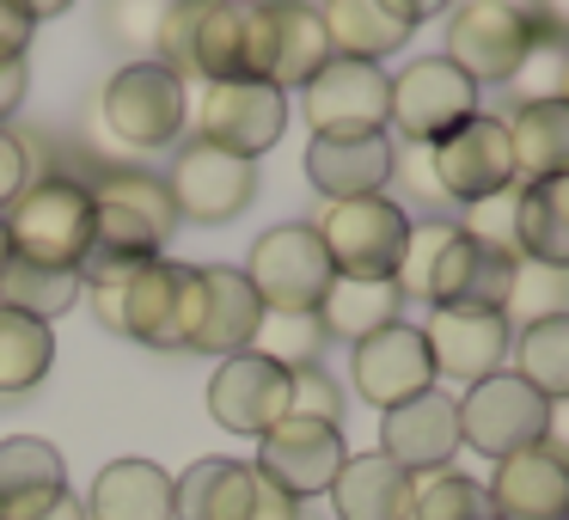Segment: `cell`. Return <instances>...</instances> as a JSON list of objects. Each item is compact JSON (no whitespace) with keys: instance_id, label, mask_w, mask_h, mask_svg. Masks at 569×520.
<instances>
[{"instance_id":"cell-27","label":"cell","mask_w":569,"mask_h":520,"mask_svg":"<svg viewBox=\"0 0 569 520\" xmlns=\"http://www.w3.org/2000/svg\"><path fill=\"white\" fill-rule=\"evenodd\" d=\"M325 496H331L337 520H405L410 514V471L392 466L386 453H349Z\"/></svg>"},{"instance_id":"cell-48","label":"cell","mask_w":569,"mask_h":520,"mask_svg":"<svg viewBox=\"0 0 569 520\" xmlns=\"http://www.w3.org/2000/svg\"><path fill=\"white\" fill-rule=\"evenodd\" d=\"M31 520H87V508H80V496L68 490V496H62V502H56V508H43V514H31Z\"/></svg>"},{"instance_id":"cell-3","label":"cell","mask_w":569,"mask_h":520,"mask_svg":"<svg viewBox=\"0 0 569 520\" xmlns=\"http://www.w3.org/2000/svg\"><path fill=\"white\" fill-rule=\"evenodd\" d=\"M453 404H459V447H471L483 459H515L527 447H545L557 417L551 398H539L520 373H490V380L466 386V398H453Z\"/></svg>"},{"instance_id":"cell-19","label":"cell","mask_w":569,"mask_h":520,"mask_svg":"<svg viewBox=\"0 0 569 520\" xmlns=\"http://www.w3.org/2000/svg\"><path fill=\"white\" fill-rule=\"evenodd\" d=\"M490 520H569V466L557 447H527L515 459H496V478L483 483Z\"/></svg>"},{"instance_id":"cell-52","label":"cell","mask_w":569,"mask_h":520,"mask_svg":"<svg viewBox=\"0 0 569 520\" xmlns=\"http://www.w3.org/2000/svg\"><path fill=\"white\" fill-rule=\"evenodd\" d=\"M496 7H515V13H532V0H496Z\"/></svg>"},{"instance_id":"cell-28","label":"cell","mask_w":569,"mask_h":520,"mask_svg":"<svg viewBox=\"0 0 569 520\" xmlns=\"http://www.w3.org/2000/svg\"><path fill=\"white\" fill-rule=\"evenodd\" d=\"M87 520H172V471L153 459H111L92 478Z\"/></svg>"},{"instance_id":"cell-37","label":"cell","mask_w":569,"mask_h":520,"mask_svg":"<svg viewBox=\"0 0 569 520\" xmlns=\"http://www.w3.org/2000/svg\"><path fill=\"white\" fill-rule=\"evenodd\" d=\"M508 87L527 104H569V43H563V31H539Z\"/></svg>"},{"instance_id":"cell-36","label":"cell","mask_w":569,"mask_h":520,"mask_svg":"<svg viewBox=\"0 0 569 520\" xmlns=\"http://www.w3.org/2000/svg\"><path fill=\"white\" fill-rule=\"evenodd\" d=\"M405 520H490L483 483H471L466 471H422L410 478V514Z\"/></svg>"},{"instance_id":"cell-17","label":"cell","mask_w":569,"mask_h":520,"mask_svg":"<svg viewBox=\"0 0 569 520\" xmlns=\"http://www.w3.org/2000/svg\"><path fill=\"white\" fill-rule=\"evenodd\" d=\"M380 453L392 459V466H405L410 478H422V471H447L453 453H459V404L429 386V392L380 410Z\"/></svg>"},{"instance_id":"cell-6","label":"cell","mask_w":569,"mask_h":520,"mask_svg":"<svg viewBox=\"0 0 569 520\" xmlns=\"http://www.w3.org/2000/svg\"><path fill=\"white\" fill-rule=\"evenodd\" d=\"M466 117H478V87H471L447 56H422V62H405L392 74V92H386V129H398L410 148L441 141L447 129H459Z\"/></svg>"},{"instance_id":"cell-42","label":"cell","mask_w":569,"mask_h":520,"mask_svg":"<svg viewBox=\"0 0 569 520\" xmlns=\"http://www.w3.org/2000/svg\"><path fill=\"white\" fill-rule=\"evenodd\" d=\"M471 239H483V246H502L515 251V190H502V197H483L471 202V221H466Z\"/></svg>"},{"instance_id":"cell-4","label":"cell","mask_w":569,"mask_h":520,"mask_svg":"<svg viewBox=\"0 0 569 520\" xmlns=\"http://www.w3.org/2000/svg\"><path fill=\"white\" fill-rule=\"evenodd\" d=\"M99 117L123 148H172L190 129V87L160 62H129L111 74Z\"/></svg>"},{"instance_id":"cell-25","label":"cell","mask_w":569,"mask_h":520,"mask_svg":"<svg viewBox=\"0 0 569 520\" xmlns=\"http://www.w3.org/2000/svg\"><path fill=\"white\" fill-rule=\"evenodd\" d=\"M319 26L331 38V56H356V62H380V56L410 43V13L405 0H325Z\"/></svg>"},{"instance_id":"cell-41","label":"cell","mask_w":569,"mask_h":520,"mask_svg":"<svg viewBox=\"0 0 569 520\" xmlns=\"http://www.w3.org/2000/svg\"><path fill=\"white\" fill-rule=\"evenodd\" d=\"M557 288H563V270H539V263H520L508 307H520V300H527V324H532V319H551V312H563V307H557Z\"/></svg>"},{"instance_id":"cell-22","label":"cell","mask_w":569,"mask_h":520,"mask_svg":"<svg viewBox=\"0 0 569 520\" xmlns=\"http://www.w3.org/2000/svg\"><path fill=\"white\" fill-rule=\"evenodd\" d=\"M68 496V466L38 434H7L0 441V520H31Z\"/></svg>"},{"instance_id":"cell-40","label":"cell","mask_w":569,"mask_h":520,"mask_svg":"<svg viewBox=\"0 0 569 520\" xmlns=\"http://www.w3.org/2000/svg\"><path fill=\"white\" fill-rule=\"evenodd\" d=\"M288 417H312V422H343V392L337 380L312 361V368H295V398H288Z\"/></svg>"},{"instance_id":"cell-44","label":"cell","mask_w":569,"mask_h":520,"mask_svg":"<svg viewBox=\"0 0 569 520\" xmlns=\"http://www.w3.org/2000/svg\"><path fill=\"white\" fill-rule=\"evenodd\" d=\"M31 19H26V7L19 0H0V62H13V56H26L31 50Z\"/></svg>"},{"instance_id":"cell-16","label":"cell","mask_w":569,"mask_h":520,"mask_svg":"<svg viewBox=\"0 0 569 520\" xmlns=\"http://www.w3.org/2000/svg\"><path fill=\"white\" fill-rule=\"evenodd\" d=\"M288 398H295V373L276 368L263 356H227L209 380V417L233 434H270L288 417Z\"/></svg>"},{"instance_id":"cell-14","label":"cell","mask_w":569,"mask_h":520,"mask_svg":"<svg viewBox=\"0 0 569 520\" xmlns=\"http://www.w3.org/2000/svg\"><path fill=\"white\" fill-rule=\"evenodd\" d=\"M166 190H172V209L184 214V221L221 227V221H233V214L251 209V197H258V166L197 141V148L178 153V172L166 178Z\"/></svg>"},{"instance_id":"cell-7","label":"cell","mask_w":569,"mask_h":520,"mask_svg":"<svg viewBox=\"0 0 569 520\" xmlns=\"http://www.w3.org/2000/svg\"><path fill=\"white\" fill-rule=\"evenodd\" d=\"M325 62H331V38L319 26V7H307V0L251 7V80L276 92H300Z\"/></svg>"},{"instance_id":"cell-29","label":"cell","mask_w":569,"mask_h":520,"mask_svg":"<svg viewBox=\"0 0 569 520\" xmlns=\"http://www.w3.org/2000/svg\"><path fill=\"white\" fill-rule=\"evenodd\" d=\"M258 471L246 459H197L172 478V520H251Z\"/></svg>"},{"instance_id":"cell-8","label":"cell","mask_w":569,"mask_h":520,"mask_svg":"<svg viewBox=\"0 0 569 520\" xmlns=\"http://www.w3.org/2000/svg\"><path fill=\"white\" fill-rule=\"evenodd\" d=\"M239 276L251 282L263 312H319L325 288H331V263H325V246L307 221L270 227L251 246V263Z\"/></svg>"},{"instance_id":"cell-20","label":"cell","mask_w":569,"mask_h":520,"mask_svg":"<svg viewBox=\"0 0 569 520\" xmlns=\"http://www.w3.org/2000/svg\"><path fill=\"white\" fill-rule=\"evenodd\" d=\"M392 136H312L307 148V178L319 184V197L331 202H356V197H380L392 184Z\"/></svg>"},{"instance_id":"cell-32","label":"cell","mask_w":569,"mask_h":520,"mask_svg":"<svg viewBox=\"0 0 569 520\" xmlns=\"http://www.w3.org/2000/svg\"><path fill=\"white\" fill-rule=\"evenodd\" d=\"M80 270H50V263H26V258H7L0 270V307L26 312V319L56 324L68 307H80Z\"/></svg>"},{"instance_id":"cell-34","label":"cell","mask_w":569,"mask_h":520,"mask_svg":"<svg viewBox=\"0 0 569 520\" xmlns=\"http://www.w3.org/2000/svg\"><path fill=\"white\" fill-rule=\"evenodd\" d=\"M56 361V331L43 319L0 307V398H19L50 373Z\"/></svg>"},{"instance_id":"cell-10","label":"cell","mask_w":569,"mask_h":520,"mask_svg":"<svg viewBox=\"0 0 569 520\" xmlns=\"http://www.w3.org/2000/svg\"><path fill=\"white\" fill-rule=\"evenodd\" d=\"M532 38H539V19L532 13L496 7V0H459L453 19H447V62H453L471 87H478V80L502 87V80H515V68H520V56L532 50Z\"/></svg>"},{"instance_id":"cell-11","label":"cell","mask_w":569,"mask_h":520,"mask_svg":"<svg viewBox=\"0 0 569 520\" xmlns=\"http://www.w3.org/2000/svg\"><path fill=\"white\" fill-rule=\"evenodd\" d=\"M386 92H392V74L380 62L331 56L300 87V111L312 136H386Z\"/></svg>"},{"instance_id":"cell-21","label":"cell","mask_w":569,"mask_h":520,"mask_svg":"<svg viewBox=\"0 0 569 520\" xmlns=\"http://www.w3.org/2000/svg\"><path fill=\"white\" fill-rule=\"evenodd\" d=\"M166 239L148 221L123 214L117 202H92V239L87 258H80V288H123L136 270H148L160 258Z\"/></svg>"},{"instance_id":"cell-43","label":"cell","mask_w":569,"mask_h":520,"mask_svg":"<svg viewBox=\"0 0 569 520\" xmlns=\"http://www.w3.org/2000/svg\"><path fill=\"white\" fill-rule=\"evenodd\" d=\"M26 184H31V148L13 136V129H0V214H7V202H13Z\"/></svg>"},{"instance_id":"cell-38","label":"cell","mask_w":569,"mask_h":520,"mask_svg":"<svg viewBox=\"0 0 569 520\" xmlns=\"http://www.w3.org/2000/svg\"><path fill=\"white\" fill-rule=\"evenodd\" d=\"M87 190H92V202H117L123 214H136V221H148L160 239L178 227L172 190H166L160 178H148V172H104L99 184H87Z\"/></svg>"},{"instance_id":"cell-49","label":"cell","mask_w":569,"mask_h":520,"mask_svg":"<svg viewBox=\"0 0 569 520\" xmlns=\"http://www.w3.org/2000/svg\"><path fill=\"white\" fill-rule=\"evenodd\" d=\"M19 7H26V19L38 26V19H56V13H68L74 0H19Z\"/></svg>"},{"instance_id":"cell-30","label":"cell","mask_w":569,"mask_h":520,"mask_svg":"<svg viewBox=\"0 0 569 520\" xmlns=\"http://www.w3.org/2000/svg\"><path fill=\"white\" fill-rule=\"evenodd\" d=\"M508 148H515V178H569V104H520L508 117Z\"/></svg>"},{"instance_id":"cell-1","label":"cell","mask_w":569,"mask_h":520,"mask_svg":"<svg viewBox=\"0 0 569 520\" xmlns=\"http://www.w3.org/2000/svg\"><path fill=\"white\" fill-rule=\"evenodd\" d=\"M0 227H7L13 258L50 263V270H80L92 239V190L80 178H38L7 202Z\"/></svg>"},{"instance_id":"cell-12","label":"cell","mask_w":569,"mask_h":520,"mask_svg":"<svg viewBox=\"0 0 569 520\" xmlns=\"http://www.w3.org/2000/svg\"><path fill=\"white\" fill-rule=\"evenodd\" d=\"M282 129H288V92L263 87V80H221L197 104V136L251 166H258V153H270L282 141Z\"/></svg>"},{"instance_id":"cell-18","label":"cell","mask_w":569,"mask_h":520,"mask_svg":"<svg viewBox=\"0 0 569 520\" xmlns=\"http://www.w3.org/2000/svg\"><path fill=\"white\" fill-rule=\"evenodd\" d=\"M349 349H356V392L380 410H392V404H405V398H417L435 386L429 343H422V331L405 319L373 331V337H361V343H349Z\"/></svg>"},{"instance_id":"cell-2","label":"cell","mask_w":569,"mask_h":520,"mask_svg":"<svg viewBox=\"0 0 569 520\" xmlns=\"http://www.w3.org/2000/svg\"><path fill=\"white\" fill-rule=\"evenodd\" d=\"M325 246L331 276L349 282H392L398 258L410 239V214L392 197H356V202H325L319 221H307Z\"/></svg>"},{"instance_id":"cell-51","label":"cell","mask_w":569,"mask_h":520,"mask_svg":"<svg viewBox=\"0 0 569 520\" xmlns=\"http://www.w3.org/2000/svg\"><path fill=\"white\" fill-rule=\"evenodd\" d=\"M7 258H13V246H7V227H0V270H7Z\"/></svg>"},{"instance_id":"cell-35","label":"cell","mask_w":569,"mask_h":520,"mask_svg":"<svg viewBox=\"0 0 569 520\" xmlns=\"http://www.w3.org/2000/svg\"><path fill=\"white\" fill-rule=\"evenodd\" d=\"M251 356L276 361V368H312L325 356V324L319 312H263L258 331H251Z\"/></svg>"},{"instance_id":"cell-9","label":"cell","mask_w":569,"mask_h":520,"mask_svg":"<svg viewBox=\"0 0 569 520\" xmlns=\"http://www.w3.org/2000/svg\"><path fill=\"white\" fill-rule=\"evenodd\" d=\"M429 172L441 202H483L515 190V148H508L502 117H466L459 129H447L441 141H429Z\"/></svg>"},{"instance_id":"cell-24","label":"cell","mask_w":569,"mask_h":520,"mask_svg":"<svg viewBox=\"0 0 569 520\" xmlns=\"http://www.w3.org/2000/svg\"><path fill=\"white\" fill-rule=\"evenodd\" d=\"M251 7L258 0H202L190 31V80H251Z\"/></svg>"},{"instance_id":"cell-50","label":"cell","mask_w":569,"mask_h":520,"mask_svg":"<svg viewBox=\"0 0 569 520\" xmlns=\"http://www.w3.org/2000/svg\"><path fill=\"white\" fill-rule=\"evenodd\" d=\"M453 0H405V13H410V26H422V19H435V13H447Z\"/></svg>"},{"instance_id":"cell-46","label":"cell","mask_w":569,"mask_h":520,"mask_svg":"<svg viewBox=\"0 0 569 520\" xmlns=\"http://www.w3.org/2000/svg\"><path fill=\"white\" fill-rule=\"evenodd\" d=\"M251 520H300V502H295V496H282L276 483L258 478V496H251Z\"/></svg>"},{"instance_id":"cell-31","label":"cell","mask_w":569,"mask_h":520,"mask_svg":"<svg viewBox=\"0 0 569 520\" xmlns=\"http://www.w3.org/2000/svg\"><path fill=\"white\" fill-rule=\"evenodd\" d=\"M398 307H405V294H398L392 282H349V276H331V288H325V300H319V324L337 343H361V337L398 324Z\"/></svg>"},{"instance_id":"cell-45","label":"cell","mask_w":569,"mask_h":520,"mask_svg":"<svg viewBox=\"0 0 569 520\" xmlns=\"http://www.w3.org/2000/svg\"><path fill=\"white\" fill-rule=\"evenodd\" d=\"M26 87H31V62H26V56L0 62V129H7V117L26 104Z\"/></svg>"},{"instance_id":"cell-13","label":"cell","mask_w":569,"mask_h":520,"mask_svg":"<svg viewBox=\"0 0 569 520\" xmlns=\"http://www.w3.org/2000/svg\"><path fill=\"white\" fill-rule=\"evenodd\" d=\"M349 447L337 422H312V417H282L270 434H258V478L276 483L295 502H312V496L331 490V478L343 471Z\"/></svg>"},{"instance_id":"cell-5","label":"cell","mask_w":569,"mask_h":520,"mask_svg":"<svg viewBox=\"0 0 569 520\" xmlns=\"http://www.w3.org/2000/svg\"><path fill=\"white\" fill-rule=\"evenodd\" d=\"M123 324L117 337H136L148 349H190L202 319V276L197 263H172V258H153L148 270H136L123 288Z\"/></svg>"},{"instance_id":"cell-39","label":"cell","mask_w":569,"mask_h":520,"mask_svg":"<svg viewBox=\"0 0 569 520\" xmlns=\"http://www.w3.org/2000/svg\"><path fill=\"white\" fill-rule=\"evenodd\" d=\"M166 7L172 0H104V38L123 43V50H153Z\"/></svg>"},{"instance_id":"cell-23","label":"cell","mask_w":569,"mask_h":520,"mask_svg":"<svg viewBox=\"0 0 569 520\" xmlns=\"http://www.w3.org/2000/svg\"><path fill=\"white\" fill-rule=\"evenodd\" d=\"M202 276V319H197V337H190V349H202V356H246L251 349V331H258L263 307L258 294H251V282L239 270H227V263H209Z\"/></svg>"},{"instance_id":"cell-47","label":"cell","mask_w":569,"mask_h":520,"mask_svg":"<svg viewBox=\"0 0 569 520\" xmlns=\"http://www.w3.org/2000/svg\"><path fill=\"white\" fill-rule=\"evenodd\" d=\"M87 294H92V312L104 319V331H117V324H123V300H117V288H87Z\"/></svg>"},{"instance_id":"cell-26","label":"cell","mask_w":569,"mask_h":520,"mask_svg":"<svg viewBox=\"0 0 569 520\" xmlns=\"http://www.w3.org/2000/svg\"><path fill=\"white\" fill-rule=\"evenodd\" d=\"M515 258L569 270V178H532L515 190Z\"/></svg>"},{"instance_id":"cell-33","label":"cell","mask_w":569,"mask_h":520,"mask_svg":"<svg viewBox=\"0 0 569 520\" xmlns=\"http://www.w3.org/2000/svg\"><path fill=\"white\" fill-rule=\"evenodd\" d=\"M508 349H515L520 380H527L539 398L563 404V392H569V312H551V319L520 324V343H508Z\"/></svg>"},{"instance_id":"cell-15","label":"cell","mask_w":569,"mask_h":520,"mask_svg":"<svg viewBox=\"0 0 569 520\" xmlns=\"http://www.w3.org/2000/svg\"><path fill=\"white\" fill-rule=\"evenodd\" d=\"M422 343H429V361H435V380H459V386H478L490 373H502L508 361V312H466V307H435L429 324H417Z\"/></svg>"}]
</instances>
